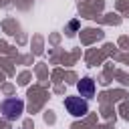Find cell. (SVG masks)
<instances>
[{
  "label": "cell",
  "mask_w": 129,
  "mask_h": 129,
  "mask_svg": "<svg viewBox=\"0 0 129 129\" xmlns=\"http://www.w3.org/2000/svg\"><path fill=\"white\" fill-rule=\"evenodd\" d=\"M0 113H2V117H4L6 121H16V119L24 113V101H22V99H16V97L4 99V101L0 103Z\"/></svg>",
  "instance_id": "cell-1"
},
{
  "label": "cell",
  "mask_w": 129,
  "mask_h": 129,
  "mask_svg": "<svg viewBox=\"0 0 129 129\" xmlns=\"http://www.w3.org/2000/svg\"><path fill=\"white\" fill-rule=\"evenodd\" d=\"M64 107L73 117H85L89 113V101L79 97H64Z\"/></svg>",
  "instance_id": "cell-2"
},
{
  "label": "cell",
  "mask_w": 129,
  "mask_h": 129,
  "mask_svg": "<svg viewBox=\"0 0 129 129\" xmlns=\"http://www.w3.org/2000/svg\"><path fill=\"white\" fill-rule=\"evenodd\" d=\"M77 89H79V95L83 97V99H93L95 97V91H97V87H95V81L91 79V77H83L79 83H77Z\"/></svg>",
  "instance_id": "cell-3"
}]
</instances>
